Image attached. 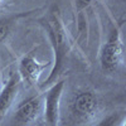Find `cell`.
<instances>
[{
	"label": "cell",
	"mask_w": 126,
	"mask_h": 126,
	"mask_svg": "<svg viewBox=\"0 0 126 126\" xmlns=\"http://www.w3.org/2000/svg\"><path fill=\"white\" fill-rule=\"evenodd\" d=\"M43 24L49 33V38L52 40V46H53L54 56H56L54 67L52 69L49 78L47 79V83H50V82H56V76L62 69L63 62H64L66 56L69 50V43H68L66 29L63 27L62 19H61V16L58 14V10L56 8L52 10L49 13V15L44 19Z\"/></svg>",
	"instance_id": "6da1fadb"
},
{
	"label": "cell",
	"mask_w": 126,
	"mask_h": 126,
	"mask_svg": "<svg viewBox=\"0 0 126 126\" xmlns=\"http://www.w3.org/2000/svg\"><path fill=\"white\" fill-rule=\"evenodd\" d=\"M100 64L103 72H117L124 66V43L116 28L101 48Z\"/></svg>",
	"instance_id": "7a4b0ae2"
},
{
	"label": "cell",
	"mask_w": 126,
	"mask_h": 126,
	"mask_svg": "<svg viewBox=\"0 0 126 126\" xmlns=\"http://www.w3.org/2000/svg\"><path fill=\"white\" fill-rule=\"evenodd\" d=\"M100 107L97 94L91 90H81L73 96L69 103L71 117L78 122L90 121Z\"/></svg>",
	"instance_id": "3957f363"
},
{
	"label": "cell",
	"mask_w": 126,
	"mask_h": 126,
	"mask_svg": "<svg viewBox=\"0 0 126 126\" xmlns=\"http://www.w3.org/2000/svg\"><path fill=\"white\" fill-rule=\"evenodd\" d=\"M43 112V93L24 98L14 109L10 126H32Z\"/></svg>",
	"instance_id": "277c9868"
},
{
	"label": "cell",
	"mask_w": 126,
	"mask_h": 126,
	"mask_svg": "<svg viewBox=\"0 0 126 126\" xmlns=\"http://www.w3.org/2000/svg\"><path fill=\"white\" fill-rule=\"evenodd\" d=\"M64 79L53 82L47 92L43 93V113L48 126H59L61 97L64 90Z\"/></svg>",
	"instance_id": "5b68a950"
},
{
	"label": "cell",
	"mask_w": 126,
	"mask_h": 126,
	"mask_svg": "<svg viewBox=\"0 0 126 126\" xmlns=\"http://www.w3.org/2000/svg\"><path fill=\"white\" fill-rule=\"evenodd\" d=\"M48 66H49V63H39L32 53L24 56L19 63L18 75L20 77V81L25 82L28 86L35 85L42 75V72Z\"/></svg>",
	"instance_id": "8992f818"
},
{
	"label": "cell",
	"mask_w": 126,
	"mask_h": 126,
	"mask_svg": "<svg viewBox=\"0 0 126 126\" xmlns=\"http://www.w3.org/2000/svg\"><path fill=\"white\" fill-rule=\"evenodd\" d=\"M20 77L16 73H13L6 81L4 87L0 90V122L6 116L8 111L12 109L14 105V101L16 100V96L20 88Z\"/></svg>",
	"instance_id": "52a82bcc"
},
{
	"label": "cell",
	"mask_w": 126,
	"mask_h": 126,
	"mask_svg": "<svg viewBox=\"0 0 126 126\" xmlns=\"http://www.w3.org/2000/svg\"><path fill=\"white\" fill-rule=\"evenodd\" d=\"M28 14H30V12L18 13V14H14V15H8V16L0 18V43L4 42L10 35V33H12V30H13V28H14V25L18 20L27 16Z\"/></svg>",
	"instance_id": "ba28073f"
},
{
	"label": "cell",
	"mask_w": 126,
	"mask_h": 126,
	"mask_svg": "<svg viewBox=\"0 0 126 126\" xmlns=\"http://www.w3.org/2000/svg\"><path fill=\"white\" fill-rule=\"evenodd\" d=\"M125 125V113L113 112L105 116L96 126H124Z\"/></svg>",
	"instance_id": "9c48e42d"
},
{
	"label": "cell",
	"mask_w": 126,
	"mask_h": 126,
	"mask_svg": "<svg viewBox=\"0 0 126 126\" xmlns=\"http://www.w3.org/2000/svg\"><path fill=\"white\" fill-rule=\"evenodd\" d=\"M75 1H76L77 9L81 10V9H85V8H87L88 5H91L94 0H75Z\"/></svg>",
	"instance_id": "30bf717a"
},
{
	"label": "cell",
	"mask_w": 126,
	"mask_h": 126,
	"mask_svg": "<svg viewBox=\"0 0 126 126\" xmlns=\"http://www.w3.org/2000/svg\"><path fill=\"white\" fill-rule=\"evenodd\" d=\"M4 1H5V0H0V6H1V5L4 4Z\"/></svg>",
	"instance_id": "8fae6325"
}]
</instances>
